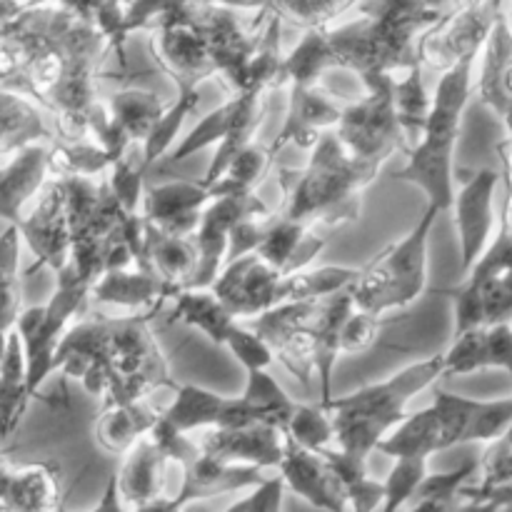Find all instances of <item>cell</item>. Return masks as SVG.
<instances>
[{
    "label": "cell",
    "instance_id": "6da1fadb",
    "mask_svg": "<svg viewBox=\"0 0 512 512\" xmlns=\"http://www.w3.org/2000/svg\"><path fill=\"white\" fill-rule=\"evenodd\" d=\"M110 50L103 30L63 3L35 5L0 25V85L50 110L63 143H85Z\"/></svg>",
    "mask_w": 512,
    "mask_h": 512
},
{
    "label": "cell",
    "instance_id": "7a4b0ae2",
    "mask_svg": "<svg viewBox=\"0 0 512 512\" xmlns=\"http://www.w3.org/2000/svg\"><path fill=\"white\" fill-rule=\"evenodd\" d=\"M458 0H360L358 18L303 35L285 58L288 85L315 88L328 70L368 75L408 73L420 65L418 40Z\"/></svg>",
    "mask_w": 512,
    "mask_h": 512
},
{
    "label": "cell",
    "instance_id": "3957f363",
    "mask_svg": "<svg viewBox=\"0 0 512 512\" xmlns=\"http://www.w3.org/2000/svg\"><path fill=\"white\" fill-rule=\"evenodd\" d=\"M160 308L128 318L83 315L63 335L55 353V370L78 380L90 395L110 405L143 403L158 388L178 393L165 355L150 330Z\"/></svg>",
    "mask_w": 512,
    "mask_h": 512
},
{
    "label": "cell",
    "instance_id": "277c9868",
    "mask_svg": "<svg viewBox=\"0 0 512 512\" xmlns=\"http://www.w3.org/2000/svg\"><path fill=\"white\" fill-rule=\"evenodd\" d=\"M270 13L260 10L250 25L238 10L220 3L165 20L150 30V50L163 73L178 85V95H200L198 85L223 75L230 90L248 88L250 63L263 43Z\"/></svg>",
    "mask_w": 512,
    "mask_h": 512
},
{
    "label": "cell",
    "instance_id": "5b68a950",
    "mask_svg": "<svg viewBox=\"0 0 512 512\" xmlns=\"http://www.w3.org/2000/svg\"><path fill=\"white\" fill-rule=\"evenodd\" d=\"M378 173L375 165L355 160L335 130H330L310 150L305 168H278L283 190V208L278 213L310 228L350 225L360 218L363 193Z\"/></svg>",
    "mask_w": 512,
    "mask_h": 512
},
{
    "label": "cell",
    "instance_id": "8992f818",
    "mask_svg": "<svg viewBox=\"0 0 512 512\" xmlns=\"http://www.w3.org/2000/svg\"><path fill=\"white\" fill-rule=\"evenodd\" d=\"M445 375V353L410 363L388 380L365 385L350 395L333 398L328 405L335 430V448L353 458L368 460L390 435L408 418V403L415 395Z\"/></svg>",
    "mask_w": 512,
    "mask_h": 512
},
{
    "label": "cell",
    "instance_id": "52a82bcc",
    "mask_svg": "<svg viewBox=\"0 0 512 512\" xmlns=\"http://www.w3.org/2000/svg\"><path fill=\"white\" fill-rule=\"evenodd\" d=\"M475 63L478 58H468L450 73L440 75L423 138L408 153V163L393 173L395 180L418 185L430 208L440 213L453 210L455 148L463 130V113L473 95Z\"/></svg>",
    "mask_w": 512,
    "mask_h": 512
},
{
    "label": "cell",
    "instance_id": "ba28073f",
    "mask_svg": "<svg viewBox=\"0 0 512 512\" xmlns=\"http://www.w3.org/2000/svg\"><path fill=\"white\" fill-rule=\"evenodd\" d=\"M440 210L425 208L423 218L405 238L390 243L375 255L350 285V295L358 310L385 315L388 310L408 308L425 293L428 283V243L438 223Z\"/></svg>",
    "mask_w": 512,
    "mask_h": 512
},
{
    "label": "cell",
    "instance_id": "9c48e42d",
    "mask_svg": "<svg viewBox=\"0 0 512 512\" xmlns=\"http://www.w3.org/2000/svg\"><path fill=\"white\" fill-rule=\"evenodd\" d=\"M455 335L483 325L512 323V220L500 210L498 235L453 290Z\"/></svg>",
    "mask_w": 512,
    "mask_h": 512
},
{
    "label": "cell",
    "instance_id": "30bf717a",
    "mask_svg": "<svg viewBox=\"0 0 512 512\" xmlns=\"http://www.w3.org/2000/svg\"><path fill=\"white\" fill-rule=\"evenodd\" d=\"M395 75H368L360 83L365 95L345 105L335 135L360 163L383 168L395 153L408 155L398 110H395Z\"/></svg>",
    "mask_w": 512,
    "mask_h": 512
},
{
    "label": "cell",
    "instance_id": "8fae6325",
    "mask_svg": "<svg viewBox=\"0 0 512 512\" xmlns=\"http://www.w3.org/2000/svg\"><path fill=\"white\" fill-rule=\"evenodd\" d=\"M480 400L465 395L435 390V400L428 408L408 415L378 450L388 458H420L430 460L443 450L468 443V430L473 425Z\"/></svg>",
    "mask_w": 512,
    "mask_h": 512
},
{
    "label": "cell",
    "instance_id": "7c38bea8",
    "mask_svg": "<svg viewBox=\"0 0 512 512\" xmlns=\"http://www.w3.org/2000/svg\"><path fill=\"white\" fill-rule=\"evenodd\" d=\"M88 300V288H83L73 278L60 273L53 298L45 305L25 308L20 313L15 330H18L25 348L30 398L38 395L40 385L55 370V353H58V345L63 340V335L68 333V323L70 320L83 318L85 308H88Z\"/></svg>",
    "mask_w": 512,
    "mask_h": 512
},
{
    "label": "cell",
    "instance_id": "4fadbf2b",
    "mask_svg": "<svg viewBox=\"0 0 512 512\" xmlns=\"http://www.w3.org/2000/svg\"><path fill=\"white\" fill-rule=\"evenodd\" d=\"M508 0L455 3L443 18L425 30L418 40V60L423 68L445 75L463 60L478 58L503 18Z\"/></svg>",
    "mask_w": 512,
    "mask_h": 512
},
{
    "label": "cell",
    "instance_id": "5bb4252c",
    "mask_svg": "<svg viewBox=\"0 0 512 512\" xmlns=\"http://www.w3.org/2000/svg\"><path fill=\"white\" fill-rule=\"evenodd\" d=\"M320 305L323 298L278 305L245 323L270 345L275 360H280L285 370L305 388L315 378V323H318Z\"/></svg>",
    "mask_w": 512,
    "mask_h": 512
},
{
    "label": "cell",
    "instance_id": "9a60e30c",
    "mask_svg": "<svg viewBox=\"0 0 512 512\" xmlns=\"http://www.w3.org/2000/svg\"><path fill=\"white\" fill-rule=\"evenodd\" d=\"M273 210L263 203L255 193L250 195H228L218 198L205 208L203 223H200L195 238L198 248V270L185 290H208L228 263L230 233L235 223L248 215H270Z\"/></svg>",
    "mask_w": 512,
    "mask_h": 512
},
{
    "label": "cell",
    "instance_id": "2e32d148",
    "mask_svg": "<svg viewBox=\"0 0 512 512\" xmlns=\"http://www.w3.org/2000/svg\"><path fill=\"white\" fill-rule=\"evenodd\" d=\"M500 173L493 168L475 170L460 190H455L453 200V220L458 228L460 240V263H463V273L468 275L473 265L478 263L480 255L495 238V223H498V213H495V193H498Z\"/></svg>",
    "mask_w": 512,
    "mask_h": 512
},
{
    "label": "cell",
    "instance_id": "e0dca14e",
    "mask_svg": "<svg viewBox=\"0 0 512 512\" xmlns=\"http://www.w3.org/2000/svg\"><path fill=\"white\" fill-rule=\"evenodd\" d=\"M20 238L28 243L30 253L35 255V265L25 275L35 270L50 268L55 275L68 265L70 260V225H68V203H65V188L58 178L45 183L38 205L23 218Z\"/></svg>",
    "mask_w": 512,
    "mask_h": 512
},
{
    "label": "cell",
    "instance_id": "ac0fdd59",
    "mask_svg": "<svg viewBox=\"0 0 512 512\" xmlns=\"http://www.w3.org/2000/svg\"><path fill=\"white\" fill-rule=\"evenodd\" d=\"M278 475L285 480V488L293 490L313 508L325 512H350L345 485L330 460L323 453L298 445L290 435H285V453Z\"/></svg>",
    "mask_w": 512,
    "mask_h": 512
},
{
    "label": "cell",
    "instance_id": "d6986e66",
    "mask_svg": "<svg viewBox=\"0 0 512 512\" xmlns=\"http://www.w3.org/2000/svg\"><path fill=\"white\" fill-rule=\"evenodd\" d=\"M165 418L180 430L193 433L198 428L223 430V428H245V425H265L263 413L248 400L225 398V395L205 390L200 385H180L173 403L165 408Z\"/></svg>",
    "mask_w": 512,
    "mask_h": 512
},
{
    "label": "cell",
    "instance_id": "ffe728a7",
    "mask_svg": "<svg viewBox=\"0 0 512 512\" xmlns=\"http://www.w3.org/2000/svg\"><path fill=\"white\" fill-rule=\"evenodd\" d=\"M283 275L270 268L258 253H248L225 263L215 283V295L228 305L235 318H255L265 310L278 308V280Z\"/></svg>",
    "mask_w": 512,
    "mask_h": 512
},
{
    "label": "cell",
    "instance_id": "44dd1931",
    "mask_svg": "<svg viewBox=\"0 0 512 512\" xmlns=\"http://www.w3.org/2000/svg\"><path fill=\"white\" fill-rule=\"evenodd\" d=\"M215 198L213 188L200 180H178V183L158 185L143 195V220L148 228L173 238H193L203 223L205 208Z\"/></svg>",
    "mask_w": 512,
    "mask_h": 512
},
{
    "label": "cell",
    "instance_id": "7402d4cb",
    "mask_svg": "<svg viewBox=\"0 0 512 512\" xmlns=\"http://www.w3.org/2000/svg\"><path fill=\"white\" fill-rule=\"evenodd\" d=\"M200 450L208 458L228 465L250 468H280L285 453V433L270 425L210 430L200 438Z\"/></svg>",
    "mask_w": 512,
    "mask_h": 512
},
{
    "label": "cell",
    "instance_id": "603a6c76",
    "mask_svg": "<svg viewBox=\"0 0 512 512\" xmlns=\"http://www.w3.org/2000/svg\"><path fill=\"white\" fill-rule=\"evenodd\" d=\"M288 115H285L283 130L275 135L273 143L268 145L270 155H278L285 145H298L303 150H313L318 140L330 128H338L343 118V105H335L333 100L325 98L323 93L308 85H288Z\"/></svg>",
    "mask_w": 512,
    "mask_h": 512
},
{
    "label": "cell",
    "instance_id": "cb8c5ba5",
    "mask_svg": "<svg viewBox=\"0 0 512 512\" xmlns=\"http://www.w3.org/2000/svg\"><path fill=\"white\" fill-rule=\"evenodd\" d=\"M328 240L315 233V228L288 220L285 215L273 213L263 225L260 243L255 253L280 275H293L308 268L325 250Z\"/></svg>",
    "mask_w": 512,
    "mask_h": 512
},
{
    "label": "cell",
    "instance_id": "d4e9b609",
    "mask_svg": "<svg viewBox=\"0 0 512 512\" xmlns=\"http://www.w3.org/2000/svg\"><path fill=\"white\" fill-rule=\"evenodd\" d=\"M493 368L512 378V323L483 325L455 335L445 353V375H473Z\"/></svg>",
    "mask_w": 512,
    "mask_h": 512
},
{
    "label": "cell",
    "instance_id": "484cf974",
    "mask_svg": "<svg viewBox=\"0 0 512 512\" xmlns=\"http://www.w3.org/2000/svg\"><path fill=\"white\" fill-rule=\"evenodd\" d=\"M268 85H250V88L240 90V93L230 95V105H233V118H230L228 135L223 138V143L218 145V153L210 160L208 170L200 178L203 185H213L215 180H220L228 170V165L243 153L248 145H253L255 133H258L260 123H263L265 113H268Z\"/></svg>",
    "mask_w": 512,
    "mask_h": 512
},
{
    "label": "cell",
    "instance_id": "4316f807",
    "mask_svg": "<svg viewBox=\"0 0 512 512\" xmlns=\"http://www.w3.org/2000/svg\"><path fill=\"white\" fill-rule=\"evenodd\" d=\"M50 175V143H38L15 153L0 168V220L10 225L23 223V208Z\"/></svg>",
    "mask_w": 512,
    "mask_h": 512
},
{
    "label": "cell",
    "instance_id": "83f0119b",
    "mask_svg": "<svg viewBox=\"0 0 512 512\" xmlns=\"http://www.w3.org/2000/svg\"><path fill=\"white\" fill-rule=\"evenodd\" d=\"M0 512H60L58 465L38 463L13 473L0 463Z\"/></svg>",
    "mask_w": 512,
    "mask_h": 512
},
{
    "label": "cell",
    "instance_id": "f1b7e54d",
    "mask_svg": "<svg viewBox=\"0 0 512 512\" xmlns=\"http://www.w3.org/2000/svg\"><path fill=\"white\" fill-rule=\"evenodd\" d=\"M353 310L355 303L348 288L323 298V305H320L318 323H315V375H318L320 385L318 405L325 410L333 403V373L338 358L343 355L340 335H343V328Z\"/></svg>",
    "mask_w": 512,
    "mask_h": 512
},
{
    "label": "cell",
    "instance_id": "f546056e",
    "mask_svg": "<svg viewBox=\"0 0 512 512\" xmlns=\"http://www.w3.org/2000/svg\"><path fill=\"white\" fill-rule=\"evenodd\" d=\"M168 458L163 450L145 435L133 448L125 453V463L120 468L118 490L123 503L130 510H140L145 505L155 503L158 498H165V473H168Z\"/></svg>",
    "mask_w": 512,
    "mask_h": 512
},
{
    "label": "cell",
    "instance_id": "4dcf8cb0",
    "mask_svg": "<svg viewBox=\"0 0 512 512\" xmlns=\"http://www.w3.org/2000/svg\"><path fill=\"white\" fill-rule=\"evenodd\" d=\"M265 480L268 478H265L260 468H250V465H228L200 453V458L183 470V480H180L178 493L183 495L188 503H203V500L238 493V490H253L258 488V485H263Z\"/></svg>",
    "mask_w": 512,
    "mask_h": 512
},
{
    "label": "cell",
    "instance_id": "1f68e13d",
    "mask_svg": "<svg viewBox=\"0 0 512 512\" xmlns=\"http://www.w3.org/2000/svg\"><path fill=\"white\" fill-rule=\"evenodd\" d=\"M90 300L123 308H163L165 300H173L168 285L155 273L138 268L110 270L95 283Z\"/></svg>",
    "mask_w": 512,
    "mask_h": 512
},
{
    "label": "cell",
    "instance_id": "d6a6232c",
    "mask_svg": "<svg viewBox=\"0 0 512 512\" xmlns=\"http://www.w3.org/2000/svg\"><path fill=\"white\" fill-rule=\"evenodd\" d=\"M145 253H148V268L168 285L173 295L188 288L198 270L195 238H173L145 225Z\"/></svg>",
    "mask_w": 512,
    "mask_h": 512
},
{
    "label": "cell",
    "instance_id": "836d02e7",
    "mask_svg": "<svg viewBox=\"0 0 512 512\" xmlns=\"http://www.w3.org/2000/svg\"><path fill=\"white\" fill-rule=\"evenodd\" d=\"M163 410L150 405L148 400L133 405H110V408H103V413L95 420L98 443L108 453H128L140 438H145L155 428Z\"/></svg>",
    "mask_w": 512,
    "mask_h": 512
},
{
    "label": "cell",
    "instance_id": "e575fe53",
    "mask_svg": "<svg viewBox=\"0 0 512 512\" xmlns=\"http://www.w3.org/2000/svg\"><path fill=\"white\" fill-rule=\"evenodd\" d=\"M50 140L53 135L33 100L0 85V153H18Z\"/></svg>",
    "mask_w": 512,
    "mask_h": 512
},
{
    "label": "cell",
    "instance_id": "d590c367",
    "mask_svg": "<svg viewBox=\"0 0 512 512\" xmlns=\"http://www.w3.org/2000/svg\"><path fill=\"white\" fill-rule=\"evenodd\" d=\"M28 393V363L18 330H10L8 350L0 373V440H8L18 430L30 403Z\"/></svg>",
    "mask_w": 512,
    "mask_h": 512
},
{
    "label": "cell",
    "instance_id": "8d00e7d4",
    "mask_svg": "<svg viewBox=\"0 0 512 512\" xmlns=\"http://www.w3.org/2000/svg\"><path fill=\"white\" fill-rule=\"evenodd\" d=\"M185 323L198 328L205 338L215 345H225L230 330L238 325V318L228 310V305L213 290H178L173 295V315L170 323Z\"/></svg>",
    "mask_w": 512,
    "mask_h": 512
},
{
    "label": "cell",
    "instance_id": "74e56055",
    "mask_svg": "<svg viewBox=\"0 0 512 512\" xmlns=\"http://www.w3.org/2000/svg\"><path fill=\"white\" fill-rule=\"evenodd\" d=\"M108 110L115 123L128 135L130 143H140V148H143L150 135H153V130L158 128L168 105L153 90L125 88L110 95Z\"/></svg>",
    "mask_w": 512,
    "mask_h": 512
},
{
    "label": "cell",
    "instance_id": "f35d334b",
    "mask_svg": "<svg viewBox=\"0 0 512 512\" xmlns=\"http://www.w3.org/2000/svg\"><path fill=\"white\" fill-rule=\"evenodd\" d=\"M430 108H433V95H428L423 85V65H415L403 78L395 80V110H398L400 128L408 143V153L423 138Z\"/></svg>",
    "mask_w": 512,
    "mask_h": 512
},
{
    "label": "cell",
    "instance_id": "ab89813d",
    "mask_svg": "<svg viewBox=\"0 0 512 512\" xmlns=\"http://www.w3.org/2000/svg\"><path fill=\"white\" fill-rule=\"evenodd\" d=\"M325 458L335 468L338 478L343 480L345 493L350 500V512H378L383 510L385 503V483H378L368 475L365 463L368 460L353 458V455L343 453L338 448L323 450Z\"/></svg>",
    "mask_w": 512,
    "mask_h": 512
},
{
    "label": "cell",
    "instance_id": "60d3db41",
    "mask_svg": "<svg viewBox=\"0 0 512 512\" xmlns=\"http://www.w3.org/2000/svg\"><path fill=\"white\" fill-rule=\"evenodd\" d=\"M480 460H468L448 473H435L425 478L415 498L410 500V512H458L460 490L475 478Z\"/></svg>",
    "mask_w": 512,
    "mask_h": 512
},
{
    "label": "cell",
    "instance_id": "b9f144b4",
    "mask_svg": "<svg viewBox=\"0 0 512 512\" xmlns=\"http://www.w3.org/2000/svg\"><path fill=\"white\" fill-rule=\"evenodd\" d=\"M20 228L8 225L0 235V330L10 333L18 325L23 305H20Z\"/></svg>",
    "mask_w": 512,
    "mask_h": 512
},
{
    "label": "cell",
    "instance_id": "7bdbcfd3",
    "mask_svg": "<svg viewBox=\"0 0 512 512\" xmlns=\"http://www.w3.org/2000/svg\"><path fill=\"white\" fill-rule=\"evenodd\" d=\"M243 398L263 413L265 425L288 433V425L293 420L298 403L280 388L278 380L268 370H253V373H248Z\"/></svg>",
    "mask_w": 512,
    "mask_h": 512
},
{
    "label": "cell",
    "instance_id": "ee69618b",
    "mask_svg": "<svg viewBox=\"0 0 512 512\" xmlns=\"http://www.w3.org/2000/svg\"><path fill=\"white\" fill-rule=\"evenodd\" d=\"M358 3L360 0H268L265 10L310 33V30L330 28Z\"/></svg>",
    "mask_w": 512,
    "mask_h": 512
},
{
    "label": "cell",
    "instance_id": "f6af8a7d",
    "mask_svg": "<svg viewBox=\"0 0 512 512\" xmlns=\"http://www.w3.org/2000/svg\"><path fill=\"white\" fill-rule=\"evenodd\" d=\"M273 165V155L265 145H248L233 163L228 165L225 175L220 180H215L213 188L215 198H228V195H250L255 190V185L265 178L268 168Z\"/></svg>",
    "mask_w": 512,
    "mask_h": 512
},
{
    "label": "cell",
    "instance_id": "bcb514c9",
    "mask_svg": "<svg viewBox=\"0 0 512 512\" xmlns=\"http://www.w3.org/2000/svg\"><path fill=\"white\" fill-rule=\"evenodd\" d=\"M113 165V158L98 143L50 145V175L53 178H95Z\"/></svg>",
    "mask_w": 512,
    "mask_h": 512
},
{
    "label": "cell",
    "instance_id": "7dc6e473",
    "mask_svg": "<svg viewBox=\"0 0 512 512\" xmlns=\"http://www.w3.org/2000/svg\"><path fill=\"white\" fill-rule=\"evenodd\" d=\"M285 435H290L295 443L315 450V453L335 448L333 420H330L328 410L320 408V405H298Z\"/></svg>",
    "mask_w": 512,
    "mask_h": 512
},
{
    "label": "cell",
    "instance_id": "c3c4849f",
    "mask_svg": "<svg viewBox=\"0 0 512 512\" xmlns=\"http://www.w3.org/2000/svg\"><path fill=\"white\" fill-rule=\"evenodd\" d=\"M428 478V460L398 458L393 470L385 478V503L383 512H400L415 498L420 485Z\"/></svg>",
    "mask_w": 512,
    "mask_h": 512
},
{
    "label": "cell",
    "instance_id": "681fc988",
    "mask_svg": "<svg viewBox=\"0 0 512 512\" xmlns=\"http://www.w3.org/2000/svg\"><path fill=\"white\" fill-rule=\"evenodd\" d=\"M200 95H178L173 103L168 105L165 115L160 118L158 128L153 130V135L148 138V143L143 145V165L150 170V165L158 163L160 158H165L168 148L173 145L175 135H178L180 125L185 123L193 108L198 105Z\"/></svg>",
    "mask_w": 512,
    "mask_h": 512
},
{
    "label": "cell",
    "instance_id": "f907efd6",
    "mask_svg": "<svg viewBox=\"0 0 512 512\" xmlns=\"http://www.w3.org/2000/svg\"><path fill=\"white\" fill-rule=\"evenodd\" d=\"M512 425V395L498 400H480L473 425L468 430V443H493Z\"/></svg>",
    "mask_w": 512,
    "mask_h": 512
},
{
    "label": "cell",
    "instance_id": "816d5d0a",
    "mask_svg": "<svg viewBox=\"0 0 512 512\" xmlns=\"http://www.w3.org/2000/svg\"><path fill=\"white\" fill-rule=\"evenodd\" d=\"M225 348H228L230 353H233V358L243 365L245 373H253V370H268L275 360L270 345L265 343L253 328L240 323L230 330L228 340H225Z\"/></svg>",
    "mask_w": 512,
    "mask_h": 512
},
{
    "label": "cell",
    "instance_id": "f5cc1de1",
    "mask_svg": "<svg viewBox=\"0 0 512 512\" xmlns=\"http://www.w3.org/2000/svg\"><path fill=\"white\" fill-rule=\"evenodd\" d=\"M148 438L163 450L168 463L180 465V470L193 465L195 460L200 458V453H203V450H200V443H193V440L188 438V433H180V430L165 418V410L163 415H160L158 423H155V428L148 433Z\"/></svg>",
    "mask_w": 512,
    "mask_h": 512
},
{
    "label": "cell",
    "instance_id": "db71d44e",
    "mask_svg": "<svg viewBox=\"0 0 512 512\" xmlns=\"http://www.w3.org/2000/svg\"><path fill=\"white\" fill-rule=\"evenodd\" d=\"M512 480V425L498 440L488 443L480 458V485H500Z\"/></svg>",
    "mask_w": 512,
    "mask_h": 512
},
{
    "label": "cell",
    "instance_id": "11a10c76",
    "mask_svg": "<svg viewBox=\"0 0 512 512\" xmlns=\"http://www.w3.org/2000/svg\"><path fill=\"white\" fill-rule=\"evenodd\" d=\"M380 338V318L365 310H353V315L345 323L343 335H340V348L345 355H363L378 343Z\"/></svg>",
    "mask_w": 512,
    "mask_h": 512
},
{
    "label": "cell",
    "instance_id": "9f6ffc18",
    "mask_svg": "<svg viewBox=\"0 0 512 512\" xmlns=\"http://www.w3.org/2000/svg\"><path fill=\"white\" fill-rule=\"evenodd\" d=\"M285 480L280 475L268 478L263 485L250 490L245 498L235 500L225 512H280L283 510Z\"/></svg>",
    "mask_w": 512,
    "mask_h": 512
},
{
    "label": "cell",
    "instance_id": "6f0895ef",
    "mask_svg": "<svg viewBox=\"0 0 512 512\" xmlns=\"http://www.w3.org/2000/svg\"><path fill=\"white\" fill-rule=\"evenodd\" d=\"M63 512H68V510H63ZM88 512H133L128 508V505L123 503V498H120V490H118V478H110L108 480V488H105V493H103V498H100V503L95 505L93 510H88Z\"/></svg>",
    "mask_w": 512,
    "mask_h": 512
},
{
    "label": "cell",
    "instance_id": "680465c9",
    "mask_svg": "<svg viewBox=\"0 0 512 512\" xmlns=\"http://www.w3.org/2000/svg\"><path fill=\"white\" fill-rule=\"evenodd\" d=\"M500 160H503V178H505V188H508L503 210L512 220V138H508L503 145H500Z\"/></svg>",
    "mask_w": 512,
    "mask_h": 512
},
{
    "label": "cell",
    "instance_id": "91938a15",
    "mask_svg": "<svg viewBox=\"0 0 512 512\" xmlns=\"http://www.w3.org/2000/svg\"><path fill=\"white\" fill-rule=\"evenodd\" d=\"M185 505H188V500H185L180 493H175L173 498H158L155 503L145 505V508L135 512H183Z\"/></svg>",
    "mask_w": 512,
    "mask_h": 512
},
{
    "label": "cell",
    "instance_id": "94428289",
    "mask_svg": "<svg viewBox=\"0 0 512 512\" xmlns=\"http://www.w3.org/2000/svg\"><path fill=\"white\" fill-rule=\"evenodd\" d=\"M458 512H503L498 503L483 498H460Z\"/></svg>",
    "mask_w": 512,
    "mask_h": 512
},
{
    "label": "cell",
    "instance_id": "6125c7cd",
    "mask_svg": "<svg viewBox=\"0 0 512 512\" xmlns=\"http://www.w3.org/2000/svg\"><path fill=\"white\" fill-rule=\"evenodd\" d=\"M8 335L0 330V373H3V358H5V350H8Z\"/></svg>",
    "mask_w": 512,
    "mask_h": 512
},
{
    "label": "cell",
    "instance_id": "be15d7a7",
    "mask_svg": "<svg viewBox=\"0 0 512 512\" xmlns=\"http://www.w3.org/2000/svg\"><path fill=\"white\" fill-rule=\"evenodd\" d=\"M505 23H508V30L512 33V0L505 3Z\"/></svg>",
    "mask_w": 512,
    "mask_h": 512
},
{
    "label": "cell",
    "instance_id": "e7e4bbea",
    "mask_svg": "<svg viewBox=\"0 0 512 512\" xmlns=\"http://www.w3.org/2000/svg\"><path fill=\"white\" fill-rule=\"evenodd\" d=\"M183 512H208V510H205L200 503H188V505H185V508H183Z\"/></svg>",
    "mask_w": 512,
    "mask_h": 512
}]
</instances>
